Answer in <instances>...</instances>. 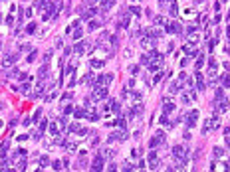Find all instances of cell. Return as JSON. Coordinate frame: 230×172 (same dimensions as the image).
<instances>
[{
  "instance_id": "7402d4cb",
  "label": "cell",
  "mask_w": 230,
  "mask_h": 172,
  "mask_svg": "<svg viewBox=\"0 0 230 172\" xmlns=\"http://www.w3.org/2000/svg\"><path fill=\"white\" fill-rule=\"evenodd\" d=\"M153 24H157V26H163V24H165V18H163V16H153Z\"/></svg>"
},
{
  "instance_id": "8992f818",
  "label": "cell",
  "mask_w": 230,
  "mask_h": 172,
  "mask_svg": "<svg viewBox=\"0 0 230 172\" xmlns=\"http://www.w3.org/2000/svg\"><path fill=\"white\" fill-rule=\"evenodd\" d=\"M129 20H131V12H129V10H125V12L121 14V18H119V28L127 30V28H129Z\"/></svg>"
},
{
  "instance_id": "11a10c76",
  "label": "cell",
  "mask_w": 230,
  "mask_h": 172,
  "mask_svg": "<svg viewBox=\"0 0 230 172\" xmlns=\"http://www.w3.org/2000/svg\"><path fill=\"white\" fill-rule=\"evenodd\" d=\"M133 2H137V0H133Z\"/></svg>"
},
{
  "instance_id": "5b68a950",
  "label": "cell",
  "mask_w": 230,
  "mask_h": 172,
  "mask_svg": "<svg viewBox=\"0 0 230 172\" xmlns=\"http://www.w3.org/2000/svg\"><path fill=\"white\" fill-rule=\"evenodd\" d=\"M173 156H175L177 160H187V156H189V154L185 152V148H183V146L175 144V146H173Z\"/></svg>"
},
{
  "instance_id": "7dc6e473",
  "label": "cell",
  "mask_w": 230,
  "mask_h": 172,
  "mask_svg": "<svg viewBox=\"0 0 230 172\" xmlns=\"http://www.w3.org/2000/svg\"><path fill=\"white\" fill-rule=\"evenodd\" d=\"M24 14H26V16L30 18V16H32V8H26V10H24Z\"/></svg>"
},
{
  "instance_id": "e575fe53",
  "label": "cell",
  "mask_w": 230,
  "mask_h": 172,
  "mask_svg": "<svg viewBox=\"0 0 230 172\" xmlns=\"http://www.w3.org/2000/svg\"><path fill=\"white\" fill-rule=\"evenodd\" d=\"M58 123H60V127H62V129H66V125H68V119H66V117H62Z\"/></svg>"
},
{
  "instance_id": "d6a6232c",
  "label": "cell",
  "mask_w": 230,
  "mask_h": 172,
  "mask_svg": "<svg viewBox=\"0 0 230 172\" xmlns=\"http://www.w3.org/2000/svg\"><path fill=\"white\" fill-rule=\"evenodd\" d=\"M46 129H48V121L44 119V121L40 123V132H44V130H46Z\"/></svg>"
},
{
  "instance_id": "ffe728a7",
  "label": "cell",
  "mask_w": 230,
  "mask_h": 172,
  "mask_svg": "<svg viewBox=\"0 0 230 172\" xmlns=\"http://www.w3.org/2000/svg\"><path fill=\"white\" fill-rule=\"evenodd\" d=\"M74 117H76V119H83V117H85V109H76V111H74Z\"/></svg>"
},
{
  "instance_id": "277c9868",
  "label": "cell",
  "mask_w": 230,
  "mask_h": 172,
  "mask_svg": "<svg viewBox=\"0 0 230 172\" xmlns=\"http://www.w3.org/2000/svg\"><path fill=\"white\" fill-rule=\"evenodd\" d=\"M125 138H127V134H125V130L121 129V130H115V132H111V134L107 136V142H115V140H121V142H123Z\"/></svg>"
},
{
  "instance_id": "83f0119b",
  "label": "cell",
  "mask_w": 230,
  "mask_h": 172,
  "mask_svg": "<svg viewBox=\"0 0 230 172\" xmlns=\"http://www.w3.org/2000/svg\"><path fill=\"white\" fill-rule=\"evenodd\" d=\"M6 24H8V26H12V24H14V12H10V14H8V18H6Z\"/></svg>"
},
{
  "instance_id": "30bf717a",
  "label": "cell",
  "mask_w": 230,
  "mask_h": 172,
  "mask_svg": "<svg viewBox=\"0 0 230 172\" xmlns=\"http://www.w3.org/2000/svg\"><path fill=\"white\" fill-rule=\"evenodd\" d=\"M163 111H165L167 115H169V113H173V111H175V103H173V101H169V99H165V101H163Z\"/></svg>"
},
{
  "instance_id": "f6af8a7d",
  "label": "cell",
  "mask_w": 230,
  "mask_h": 172,
  "mask_svg": "<svg viewBox=\"0 0 230 172\" xmlns=\"http://www.w3.org/2000/svg\"><path fill=\"white\" fill-rule=\"evenodd\" d=\"M133 138H137V140H139V138H141V130H135V132H133Z\"/></svg>"
},
{
  "instance_id": "1f68e13d",
  "label": "cell",
  "mask_w": 230,
  "mask_h": 172,
  "mask_svg": "<svg viewBox=\"0 0 230 172\" xmlns=\"http://www.w3.org/2000/svg\"><path fill=\"white\" fill-rule=\"evenodd\" d=\"M70 113H74V107H72V105H66V107H64V115H70Z\"/></svg>"
},
{
  "instance_id": "f1b7e54d",
  "label": "cell",
  "mask_w": 230,
  "mask_h": 172,
  "mask_svg": "<svg viewBox=\"0 0 230 172\" xmlns=\"http://www.w3.org/2000/svg\"><path fill=\"white\" fill-rule=\"evenodd\" d=\"M36 55H38V51H36V49H34V51H32V53H30V55H28V57H26V59H28V63H32V61H34V59H36Z\"/></svg>"
},
{
  "instance_id": "ab89813d",
  "label": "cell",
  "mask_w": 230,
  "mask_h": 172,
  "mask_svg": "<svg viewBox=\"0 0 230 172\" xmlns=\"http://www.w3.org/2000/svg\"><path fill=\"white\" fill-rule=\"evenodd\" d=\"M141 63H149V55H147V53L141 55Z\"/></svg>"
},
{
  "instance_id": "52a82bcc",
  "label": "cell",
  "mask_w": 230,
  "mask_h": 172,
  "mask_svg": "<svg viewBox=\"0 0 230 172\" xmlns=\"http://www.w3.org/2000/svg\"><path fill=\"white\" fill-rule=\"evenodd\" d=\"M196 119H198V111H196V109L189 111V115H187V125H189V129H192V127L196 125Z\"/></svg>"
},
{
  "instance_id": "db71d44e",
  "label": "cell",
  "mask_w": 230,
  "mask_h": 172,
  "mask_svg": "<svg viewBox=\"0 0 230 172\" xmlns=\"http://www.w3.org/2000/svg\"><path fill=\"white\" fill-rule=\"evenodd\" d=\"M222 2H226V0H222Z\"/></svg>"
},
{
  "instance_id": "e0dca14e",
  "label": "cell",
  "mask_w": 230,
  "mask_h": 172,
  "mask_svg": "<svg viewBox=\"0 0 230 172\" xmlns=\"http://www.w3.org/2000/svg\"><path fill=\"white\" fill-rule=\"evenodd\" d=\"M161 125H163V127H173V123L169 121V117H167V113H163V117H161Z\"/></svg>"
},
{
  "instance_id": "8fae6325",
  "label": "cell",
  "mask_w": 230,
  "mask_h": 172,
  "mask_svg": "<svg viewBox=\"0 0 230 172\" xmlns=\"http://www.w3.org/2000/svg\"><path fill=\"white\" fill-rule=\"evenodd\" d=\"M155 168H157V152L153 148V152L149 154V170H155Z\"/></svg>"
},
{
  "instance_id": "5bb4252c",
  "label": "cell",
  "mask_w": 230,
  "mask_h": 172,
  "mask_svg": "<svg viewBox=\"0 0 230 172\" xmlns=\"http://www.w3.org/2000/svg\"><path fill=\"white\" fill-rule=\"evenodd\" d=\"M141 45H143L145 49H151V47H155V42L151 38H143V40H141Z\"/></svg>"
},
{
  "instance_id": "3957f363",
  "label": "cell",
  "mask_w": 230,
  "mask_h": 172,
  "mask_svg": "<svg viewBox=\"0 0 230 172\" xmlns=\"http://www.w3.org/2000/svg\"><path fill=\"white\" fill-rule=\"evenodd\" d=\"M16 61H18V55H16V53H6V55H4V59H2V67H4V69H8V67H10V65H14Z\"/></svg>"
},
{
  "instance_id": "d4e9b609",
  "label": "cell",
  "mask_w": 230,
  "mask_h": 172,
  "mask_svg": "<svg viewBox=\"0 0 230 172\" xmlns=\"http://www.w3.org/2000/svg\"><path fill=\"white\" fill-rule=\"evenodd\" d=\"M117 127H119V129H127V121H125V119H117Z\"/></svg>"
},
{
  "instance_id": "2e32d148",
  "label": "cell",
  "mask_w": 230,
  "mask_h": 172,
  "mask_svg": "<svg viewBox=\"0 0 230 172\" xmlns=\"http://www.w3.org/2000/svg\"><path fill=\"white\" fill-rule=\"evenodd\" d=\"M105 65V59H91V67L93 69H101Z\"/></svg>"
},
{
  "instance_id": "ba28073f",
  "label": "cell",
  "mask_w": 230,
  "mask_h": 172,
  "mask_svg": "<svg viewBox=\"0 0 230 172\" xmlns=\"http://www.w3.org/2000/svg\"><path fill=\"white\" fill-rule=\"evenodd\" d=\"M91 170H103V156L101 154H97L95 158H93V162H91Z\"/></svg>"
},
{
  "instance_id": "b9f144b4",
  "label": "cell",
  "mask_w": 230,
  "mask_h": 172,
  "mask_svg": "<svg viewBox=\"0 0 230 172\" xmlns=\"http://www.w3.org/2000/svg\"><path fill=\"white\" fill-rule=\"evenodd\" d=\"M137 170H145V160H139V164H137Z\"/></svg>"
},
{
  "instance_id": "4fadbf2b",
  "label": "cell",
  "mask_w": 230,
  "mask_h": 172,
  "mask_svg": "<svg viewBox=\"0 0 230 172\" xmlns=\"http://www.w3.org/2000/svg\"><path fill=\"white\" fill-rule=\"evenodd\" d=\"M196 81H198V87H196V89H198V91H204V79H202V73H200V71H198V69H196Z\"/></svg>"
},
{
  "instance_id": "d590c367",
  "label": "cell",
  "mask_w": 230,
  "mask_h": 172,
  "mask_svg": "<svg viewBox=\"0 0 230 172\" xmlns=\"http://www.w3.org/2000/svg\"><path fill=\"white\" fill-rule=\"evenodd\" d=\"M50 132H52L54 136H58V125H52V127H50Z\"/></svg>"
},
{
  "instance_id": "4dcf8cb0",
  "label": "cell",
  "mask_w": 230,
  "mask_h": 172,
  "mask_svg": "<svg viewBox=\"0 0 230 172\" xmlns=\"http://www.w3.org/2000/svg\"><path fill=\"white\" fill-rule=\"evenodd\" d=\"M58 91H60V89H54V91H52V93H50V95L46 97V101H52V99H54V97L58 95Z\"/></svg>"
},
{
  "instance_id": "c3c4849f",
  "label": "cell",
  "mask_w": 230,
  "mask_h": 172,
  "mask_svg": "<svg viewBox=\"0 0 230 172\" xmlns=\"http://www.w3.org/2000/svg\"><path fill=\"white\" fill-rule=\"evenodd\" d=\"M72 97H74V93H72V91H70V93H66V95H64V99H66V101H68V99H72Z\"/></svg>"
},
{
  "instance_id": "f5cc1de1",
  "label": "cell",
  "mask_w": 230,
  "mask_h": 172,
  "mask_svg": "<svg viewBox=\"0 0 230 172\" xmlns=\"http://www.w3.org/2000/svg\"><path fill=\"white\" fill-rule=\"evenodd\" d=\"M0 109H2V103H0Z\"/></svg>"
},
{
  "instance_id": "4316f807",
  "label": "cell",
  "mask_w": 230,
  "mask_h": 172,
  "mask_svg": "<svg viewBox=\"0 0 230 172\" xmlns=\"http://www.w3.org/2000/svg\"><path fill=\"white\" fill-rule=\"evenodd\" d=\"M131 156H133V158H141V148H133V150H131Z\"/></svg>"
},
{
  "instance_id": "ee69618b",
  "label": "cell",
  "mask_w": 230,
  "mask_h": 172,
  "mask_svg": "<svg viewBox=\"0 0 230 172\" xmlns=\"http://www.w3.org/2000/svg\"><path fill=\"white\" fill-rule=\"evenodd\" d=\"M117 43H119V40H117V36H111V45H113V47H115Z\"/></svg>"
},
{
  "instance_id": "7bdbcfd3",
  "label": "cell",
  "mask_w": 230,
  "mask_h": 172,
  "mask_svg": "<svg viewBox=\"0 0 230 172\" xmlns=\"http://www.w3.org/2000/svg\"><path fill=\"white\" fill-rule=\"evenodd\" d=\"M222 85H224V87H228V75H226V73L222 75Z\"/></svg>"
},
{
  "instance_id": "9c48e42d",
  "label": "cell",
  "mask_w": 230,
  "mask_h": 172,
  "mask_svg": "<svg viewBox=\"0 0 230 172\" xmlns=\"http://www.w3.org/2000/svg\"><path fill=\"white\" fill-rule=\"evenodd\" d=\"M167 32H171V34H181L183 28H181L179 22H169V24H167Z\"/></svg>"
},
{
  "instance_id": "cb8c5ba5",
  "label": "cell",
  "mask_w": 230,
  "mask_h": 172,
  "mask_svg": "<svg viewBox=\"0 0 230 172\" xmlns=\"http://www.w3.org/2000/svg\"><path fill=\"white\" fill-rule=\"evenodd\" d=\"M26 32H28V34H34V32H36V22H30V24L26 26Z\"/></svg>"
},
{
  "instance_id": "44dd1931",
  "label": "cell",
  "mask_w": 230,
  "mask_h": 172,
  "mask_svg": "<svg viewBox=\"0 0 230 172\" xmlns=\"http://www.w3.org/2000/svg\"><path fill=\"white\" fill-rule=\"evenodd\" d=\"M74 49H76V53H77V55H81V53H83V49H85V45H83L81 42H77Z\"/></svg>"
},
{
  "instance_id": "d6986e66",
  "label": "cell",
  "mask_w": 230,
  "mask_h": 172,
  "mask_svg": "<svg viewBox=\"0 0 230 172\" xmlns=\"http://www.w3.org/2000/svg\"><path fill=\"white\" fill-rule=\"evenodd\" d=\"M212 152H214V158H222V156H224V148L214 146V150H212Z\"/></svg>"
},
{
  "instance_id": "603a6c76",
  "label": "cell",
  "mask_w": 230,
  "mask_h": 172,
  "mask_svg": "<svg viewBox=\"0 0 230 172\" xmlns=\"http://www.w3.org/2000/svg\"><path fill=\"white\" fill-rule=\"evenodd\" d=\"M129 12H131L133 16H141V8H139V6H131V8H129Z\"/></svg>"
},
{
  "instance_id": "816d5d0a",
  "label": "cell",
  "mask_w": 230,
  "mask_h": 172,
  "mask_svg": "<svg viewBox=\"0 0 230 172\" xmlns=\"http://www.w3.org/2000/svg\"><path fill=\"white\" fill-rule=\"evenodd\" d=\"M0 130H2V121H0Z\"/></svg>"
},
{
  "instance_id": "7a4b0ae2",
  "label": "cell",
  "mask_w": 230,
  "mask_h": 172,
  "mask_svg": "<svg viewBox=\"0 0 230 172\" xmlns=\"http://www.w3.org/2000/svg\"><path fill=\"white\" fill-rule=\"evenodd\" d=\"M165 140H167L165 132H163V130H157V132L153 134V138H151V142H149V146H151V148H157V146H161Z\"/></svg>"
},
{
  "instance_id": "836d02e7",
  "label": "cell",
  "mask_w": 230,
  "mask_h": 172,
  "mask_svg": "<svg viewBox=\"0 0 230 172\" xmlns=\"http://www.w3.org/2000/svg\"><path fill=\"white\" fill-rule=\"evenodd\" d=\"M133 75H139V65H131V69H129Z\"/></svg>"
},
{
  "instance_id": "8d00e7d4",
  "label": "cell",
  "mask_w": 230,
  "mask_h": 172,
  "mask_svg": "<svg viewBox=\"0 0 230 172\" xmlns=\"http://www.w3.org/2000/svg\"><path fill=\"white\" fill-rule=\"evenodd\" d=\"M30 89H32V83H30V81H28V83H24V85H22V91H26V93H28V91H30Z\"/></svg>"
},
{
  "instance_id": "7c38bea8",
  "label": "cell",
  "mask_w": 230,
  "mask_h": 172,
  "mask_svg": "<svg viewBox=\"0 0 230 172\" xmlns=\"http://www.w3.org/2000/svg\"><path fill=\"white\" fill-rule=\"evenodd\" d=\"M99 26H101V22H99V20H91V18H89V22H87V30H89V32L97 30Z\"/></svg>"
},
{
  "instance_id": "74e56055",
  "label": "cell",
  "mask_w": 230,
  "mask_h": 172,
  "mask_svg": "<svg viewBox=\"0 0 230 172\" xmlns=\"http://www.w3.org/2000/svg\"><path fill=\"white\" fill-rule=\"evenodd\" d=\"M52 166H54V170H62V168H60V166H62V164H60V160H54V162H52Z\"/></svg>"
},
{
  "instance_id": "bcb514c9",
  "label": "cell",
  "mask_w": 230,
  "mask_h": 172,
  "mask_svg": "<svg viewBox=\"0 0 230 172\" xmlns=\"http://www.w3.org/2000/svg\"><path fill=\"white\" fill-rule=\"evenodd\" d=\"M97 142H99V138H97V134H93V138H91V144H93V146H95V144H97Z\"/></svg>"
},
{
  "instance_id": "ac0fdd59",
  "label": "cell",
  "mask_w": 230,
  "mask_h": 172,
  "mask_svg": "<svg viewBox=\"0 0 230 172\" xmlns=\"http://www.w3.org/2000/svg\"><path fill=\"white\" fill-rule=\"evenodd\" d=\"M81 34H83V32H81V28H77V26H76V30H72V38H74V42L81 38Z\"/></svg>"
},
{
  "instance_id": "6da1fadb",
  "label": "cell",
  "mask_w": 230,
  "mask_h": 172,
  "mask_svg": "<svg viewBox=\"0 0 230 172\" xmlns=\"http://www.w3.org/2000/svg\"><path fill=\"white\" fill-rule=\"evenodd\" d=\"M107 97V85H95L93 93H91V101H101Z\"/></svg>"
},
{
  "instance_id": "60d3db41",
  "label": "cell",
  "mask_w": 230,
  "mask_h": 172,
  "mask_svg": "<svg viewBox=\"0 0 230 172\" xmlns=\"http://www.w3.org/2000/svg\"><path fill=\"white\" fill-rule=\"evenodd\" d=\"M18 73H20L18 69H10V71H8V77H14V75H18Z\"/></svg>"
},
{
  "instance_id": "f546056e",
  "label": "cell",
  "mask_w": 230,
  "mask_h": 172,
  "mask_svg": "<svg viewBox=\"0 0 230 172\" xmlns=\"http://www.w3.org/2000/svg\"><path fill=\"white\" fill-rule=\"evenodd\" d=\"M40 164H42V166H48V164H50V158H48V156L44 154V156L40 158Z\"/></svg>"
},
{
  "instance_id": "f907efd6",
  "label": "cell",
  "mask_w": 230,
  "mask_h": 172,
  "mask_svg": "<svg viewBox=\"0 0 230 172\" xmlns=\"http://www.w3.org/2000/svg\"><path fill=\"white\" fill-rule=\"evenodd\" d=\"M99 0H85V4H97Z\"/></svg>"
},
{
  "instance_id": "681fc988",
  "label": "cell",
  "mask_w": 230,
  "mask_h": 172,
  "mask_svg": "<svg viewBox=\"0 0 230 172\" xmlns=\"http://www.w3.org/2000/svg\"><path fill=\"white\" fill-rule=\"evenodd\" d=\"M189 101H191V97H189V95L185 93V95H183V103H189Z\"/></svg>"
},
{
  "instance_id": "484cf974",
  "label": "cell",
  "mask_w": 230,
  "mask_h": 172,
  "mask_svg": "<svg viewBox=\"0 0 230 172\" xmlns=\"http://www.w3.org/2000/svg\"><path fill=\"white\" fill-rule=\"evenodd\" d=\"M177 91H179V83L175 81V83H171V85H169V93H177Z\"/></svg>"
},
{
  "instance_id": "f35d334b",
  "label": "cell",
  "mask_w": 230,
  "mask_h": 172,
  "mask_svg": "<svg viewBox=\"0 0 230 172\" xmlns=\"http://www.w3.org/2000/svg\"><path fill=\"white\" fill-rule=\"evenodd\" d=\"M68 150H70V152H76V150H77V144H74V142H72V144H68Z\"/></svg>"
},
{
  "instance_id": "9a60e30c",
  "label": "cell",
  "mask_w": 230,
  "mask_h": 172,
  "mask_svg": "<svg viewBox=\"0 0 230 172\" xmlns=\"http://www.w3.org/2000/svg\"><path fill=\"white\" fill-rule=\"evenodd\" d=\"M169 12H171V16H179V6H177V2H175V0H171Z\"/></svg>"
}]
</instances>
